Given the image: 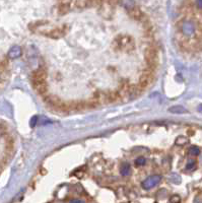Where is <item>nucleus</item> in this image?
Returning <instances> with one entry per match:
<instances>
[{"mask_svg":"<svg viewBox=\"0 0 202 203\" xmlns=\"http://www.w3.org/2000/svg\"><path fill=\"white\" fill-rule=\"evenodd\" d=\"M197 167V163L195 160H189L188 163L186 165V170L188 171H193V170H195Z\"/></svg>","mask_w":202,"mask_h":203,"instance_id":"dca6fc26","label":"nucleus"},{"mask_svg":"<svg viewBox=\"0 0 202 203\" xmlns=\"http://www.w3.org/2000/svg\"><path fill=\"white\" fill-rule=\"evenodd\" d=\"M113 47H114L115 50L130 52L135 47V43H134V41L131 37H129L127 35H121V36H118L114 40Z\"/></svg>","mask_w":202,"mask_h":203,"instance_id":"f257e3e1","label":"nucleus"},{"mask_svg":"<svg viewBox=\"0 0 202 203\" xmlns=\"http://www.w3.org/2000/svg\"><path fill=\"white\" fill-rule=\"evenodd\" d=\"M169 112L172 114H185L187 113V110L183 106H173L169 108Z\"/></svg>","mask_w":202,"mask_h":203,"instance_id":"4468645a","label":"nucleus"},{"mask_svg":"<svg viewBox=\"0 0 202 203\" xmlns=\"http://www.w3.org/2000/svg\"><path fill=\"white\" fill-rule=\"evenodd\" d=\"M33 88L36 92L40 94V96L46 98V94L48 92V84L46 80L43 81H32Z\"/></svg>","mask_w":202,"mask_h":203,"instance_id":"423d86ee","label":"nucleus"},{"mask_svg":"<svg viewBox=\"0 0 202 203\" xmlns=\"http://www.w3.org/2000/svg\"><path fill=\"white\" fill-rule=\"evenodd\" d=\"M171 180L174 182V183H177V184H179L180 182H181V178L179 175H177V174H173L171 177Z\"/></svg>","mask_w":202,"mask_h":203,"instance_id":"412c9836","label":"nucleus"},{"mask_svg":"<svg viewBox=\"0 0 202 203\" xmlns=\"http://www.w3.org/2000/svg\"><path fill=\"white\" fill-rule=\"evenodd\" d=\"M20 55H22V48L19 46H13L8 52V57L11 58V59L18 58Z\"/></svg>","mask_w":202,"mask_h":203,"instance_id":"9b49d317","label":"nucleus"},{"mask_svg":"<svg viewBox=\"0 0 202 203\" xmlns=\"http://www.w3.org/2000/svg\"><path fill=\"white\" fill-rule=\"evenodd\" d=\"M196 6L199 8V9H202V0H198V1H196Z\"/></svg>","mask_w":202,"mask_h":203,"instance_id":"b1692460","label":"nucleus"},{"mask_svg":"<svg viewBox=\"0 0 202 203\" xmlns=\"http://www.w3.org/2000/svg\"><path fill=\"white\" fill-rule=\"evenodd\" d=\"M88 4H91L90 1H75V5H77V7H79V8L87 7Z\"/></svg>","mask_w":202,"mask_h":203,"instance_id":"6ab92c4d","label":"nucleus"},{"mask_svg":"<svg viewBox=\"0 0 202 203\" xmlns=\"http://www.w3.org/2000/svg\"><path fill=\"white\" fill-rule=\"evenodd\" d=\"M70 9V2L69 1H61L59 3V7H58V11L61 15L66 14L67 12Z\"/></svg>","mask_w":202,"mask_h":203,"instance_id":"9d476101","label":"nucleus"},{"mask_svg":"<svg viewBox=\"0 0 202 203\" xmlns=\"http://www.w3.org/2000/svg\"><path fill=\"white\" fill-rule=\"evenodd\" d=\"M170 202L171 203H181V197L179 195H177V194H175V195H173L170 198Z\"/></svg>","mask_w":202,"mask_h":203,"instance_id":"aec40b11","label":"nucleus"},{"mask_svg":"<svg viewBox=\"0 0 202 203\" xmlns=\"http://www.w3.org/2000/svg\"><path fill=\"white\" fill-rule=\"evenodd\" d=\"M107 96H108L109 103H114V102L119 101L121 99L118 90H109V92H107Z\"/></svg>","mask_w":202,"mask_h":203,"instance_id":"f8f14e48","label":"nucleus"},{"mask_svg":"<svg viewBox=\"0 0 202 203\" xmlns=\"http://www.w3.org/2000/svg\"><path fill=\"white\" fill-rule=\"evenodd\" d=\"M47 78V71L43 67L38 68L32 74V81H43Z\"/></svg>","mask_w":202,"mask_h":203,"instance_id":"0eeeda50","label":"nucleus"},{"mask_svg":"<svg viewBox=\"0 0 202 203\" xmlns=\"http://www.w3.org/2000/svg\"><path fill=\"white\" fill-rule=\"evenodd\" d=\"M161 181H162V176L154 175V176H151L149 178H147V179H145L142 182L141 186L144 190H150L161 183Z\"/></svg>","mask_w":202,"mask_h":203,"instance_id":"39448f33","label":"nucleus"},{"mask_svg":"<svg viewBox=\"0 0 202 203\" xmlns=\"http://www.w3.org/2000/svg\"><path fill=\"white\" fill-rule=\"evenodd\" d=\"M144 59L147 63V66L154 70V68L158 64V49L155 47H147L144 51Z\"/></svg>","mask_w":202,"mask_h":203,"instance_id":"f03ea898","label":"nucleus"},{"mask_svg":"<svg viewBox=\"0 0 202 203\" xmlns=\"http://www.w3.org/2000/svg\"><path fill=\"white\" fill-rule=\"evenodd\" d=\"M154 80V75H153V69L148 67L147 69L143 70L142 72L141 76L139 78V82H138L137 86L139 88V89L141 90H144L147 86H149L153 82Z\"/></svg>","mask_w":202,"mask_h":203,"instance_id":"7ed1b4c3","label":"nucleus"},{"mask_svg":"<svg viewBox=\"0 0 202 203\" xmlns=\"http://www.w3.org/2000/svg\"><path fill=\"white\" fill-rule=\"evenodd\" d=\"M69 203H85L82 200H80V199H71L70 201H69Z\"/></svg>","mask_w":202,"mask_h":203,"instance_id":"5701e85b","label":"nucleus"},{"mask_svg":"<svg viewBox=\"0 0 202 203\" xmlns=\"http://www.w3.org/2000/svg\"><path fill=\"white\" fill-rule=\"evenodd\" d=\"M189 153H190L191 155H200V148L198 146H195V145H193L191 146L190 148H189Z\"/></svg>","mask_w":202,"mask_h":203,"instance_id":"f3484780","label":"nucleus"},{"mask_svg":"<svg viewBox=\"0 0 202 203\" xmlns=\"http://www.w3.org/2000/svg\"><path fill=\"white\" fill-rule=\"evenodd\" d=\"M176 145H179V146H183V145H186V144L189 143V139L186 136H178L176 139Z\"/></svg>","mask_w":202,"mask_h":203,"instance_id":"2eb2a0df","label":"nucleus"},{"mask_svg":"<svg viewBox=\"0 0 202 203\" xmlns=\"http://www.w3.org/2000/svg\"><path fill=\"white\" fill-rule=\"evenodd\" d=\"M130 173H131V165H130L128 163L122 164L121 168H120V174H121V176L127 177V176L130 175Z\"/></svg>","mask_w":202,"mask_h":203,"instance_id":"ddd939ff","label":"nucleus"},{"mask_svg":"<svg viewBox=\"0 0 202 203\" xmlns=\"http://www.w3.org/2000/svg\"><path fill=\"white\" fill-rule=\"evenodd\" d=\"M37 121H38V116H35V117H33L32 120H31V126L34 127L37 124Z\"/></svg>","mask_w":202,"mask_h":203,"instance_id":"4be33fe9","label":"nucleus"},{"mask_svg":"<svg viewBox=\"0 0 202 203\" xmlns=\"http://www.w3.org/2000/svg\"><path fill=\"white\" fill-rule=\"evenodd\" d=\"M65 34H66L65 28H54L52 31H50L48 34V37H50V38H52V39H61L65 36Z\"/></svg>","mask_w":202,"mask_h":203,"instance_id":"1a4fd4ad","label":"nucleus"},{"mask_svg":"<svg viewBox=\"0 0 202 203\" xmlns=\"http://www.w3.org/2000/svg\"><path fill=\"white\" fill-rule=\"evenodd\" d=\"M145 164H146V160L143 156L137 157L136 160H135V165H137V167H142V165H144Z\"/></svg>","mask_w":202,"mask_h":203,"instance_id":"a211bd4d","label":"nucleus"},{"mask_svg":"<svg viewBox=\"0 0 202 203\" xmlns=\"http://www.w3.org/2000/svg\"><path fill=\"white\" fill-rule=\"evenodd\" d=\"M180 30H181V32H182V34L184 36L191 37V36H193L195 34L196 27H195V23L193 22H191V20H185V22L181 23Z\"/></svg>","mask_w":202,"mask_h":203,"instance_id":"20e7f679","label":"nucleus"},{"mask_svg":"<svg viewBox=\"0 0 202 203\" xmlns=\"http://www.w3.org/2000/svg\"><path fill=\"white\" fill-rule=\"evenodd\" d=\"M128 13L130 15V18L135 19V20H142L145 18V14L141 11L140 8L137 7V6L130 8V9L128 10Z\"/></svg>","mask_w":202,"mask_h":203,"instance_id":"6e6552de","label":"nucleus"}]
</instances>
